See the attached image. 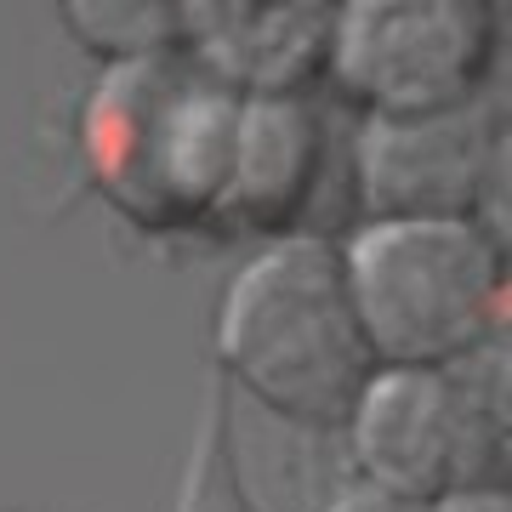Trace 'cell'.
Returning <instances> with one entry per match:
<instances>
[{
  "label": "cell",
  "instance_id": "obj_1",
  "mask_svg": "<svg viewBox=\"0 0 512 512\" xmlns=\"http://www.w3.org/2000/svg\"><path fill=\"white\" fill-rule=\"evenodd\" d=\"M245 97L200 57L165 52L103 69L80 109V165L109 211L143 234L211 228L234 171Z\"/></svg>",
  "mask_w": 512,
  "mask_h": 512
},
{
  "label": "cell",
  "instance_id": "obj_2",
  "mask_svg": "<svg viewBox=\"0 0 512 512\" xmlns=\"http://www.w3.org/2000/svg\"><path fill=\"white\" fill-rule=\"evenodd\" d=\"M217 365L279 421L342 433L376 376L336 239L291 234L245 256L217 302Z\"/></svg>",
  "mask_w": 512,
  "mask_h": 512
},
{
  "label": "cell",
  "instance_id": "obj_3",
  "mask_svg": "<svg viewBox=\"0 0 512 512\" xmlns=\"http://www.w3.org/2000/svg\"><path fill=\"white\" fill-rule=\"evenodd\" d=\"M336 251L376 365L461 370L507 325V251L484 217L359 222Z\"/></svg>",
  "mask_w": 512,
  "mask_h": 512
},
{
  "label": "cell",
  "instance_id": "obj_4",
  "mask_svg": "<svg viewBox=\"0 0 512 512\" xmlns=\"http://www.w3.org/2000/svg\"><path fill=\"white\" fill-rule=\"evenodd\" d=\"M495 52L484 0H353L330 23L325 80L365 120H439L484 103Z\"/></svg>",
  "mask_w": 512,
  "mask_h": 512
},
{
  "label": "cell",
  "instance_id": "obj_5",
  "mask_svg": "<svg viewBox=\"0 0 512 512\" xmlns=\"http://www.w3.org/2000/svg\"><path fill=\"white\" fill-rule=\"evenodd\" d=\"M342 433L359 484L404 507H433L456 490L501 484L507 467V421L478 387L461 382V370L376 365Z\"/></svg>",
  "mask_w": 512,
  "mask_h": 512
},
{
  "label": "cell",
  "instance_id": "obj_6",
  "mask_svg": "<svg viewBox=\"0 0 512 512\" xmlns=\"http://www.w3.org/2000/svg\"><path fill=\"white\" fill-rule=\"evenodd\" d=\"M495 177V120L484 103L439 120H359L353 200L365 222L484 217Z\"/></svg>",
  "mask_w": 512,
  "mask_h": 512
},
{
  "label": "cell",
  "instance_id": "obj_7",
  "mask_svg": "<svg viewBox=\"0 0 512 512\" xmlns=\"http://www.w3.org/2000/svg\"><path fill=\"white\" fill-rule=\"evenodd\" d=\"M330 165V126L313 97H245L234 131V171L211 228L291 239L302 234Z\"/></svg>",
  "mask_w": 512,
  "mask_h": 512
},
{
  "label": "cell",
  "instance_id": "obj_8",
  "mask_svg": "<svg viewBox=\"0 0 512 512\" xmlns=\"http://www.w3.org/2000/svg\"><path fill=\"white\" fill-rule=\"evenodd\" d=\"M336 6L291 0V6H188L183 52L200 57L239 97H308L325 80Z\"/></svg>",
  "mask_w": 512,
  "mask_h": 512
},
{
  "label": "cell",
  "instance_id": "obj_9",
  "mask_svg": "<svg viewBox=\"0 0 512 512\" xmlns=\"http://www.w3.org/2000/svg\"><path fill=\"white\" fill-rule=\"evenodd\" d=\"M63 29L103 69H120V63L183 52L188 6L183 0H69L63 6Z\"/></svg>",
  "mask_w": 512,
  "mask_h": 512
},
{
  "label": "cell",
  "instance_id": "obj_10",
  "mask_svg": "<svg viewBox=\"0 0 512 512\" xmlns=\"http://www.w3.org/2000/svg\"><path fill=\"white\" fill-rule=\"evenodd\" d=\"M421 512H512V495H507V484H478V490H456Z\"/></svg>",
  "mask_w": 512,
  "mask_h": 512
},
{
  "label": "cell",
  "instance_id": "obj_11",
  "mask_svg": "<svg viewBox=\"0 0 512 512\" xmlns=\"http://www.w3.org/2000/svg\"><path fill=\"white\" fill-rule=\"evenodd\" d=\"M319 512H421V507H404V501L370 490V484H348V490L336 495V501H325Z\"/></svg>",
  "mask_w": 512,
  "mask_h": 512
}]
</instances>
